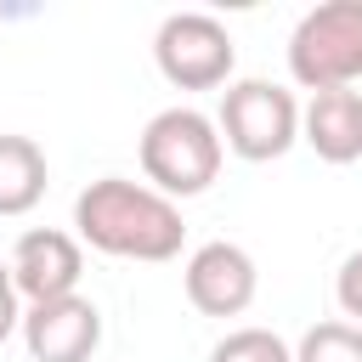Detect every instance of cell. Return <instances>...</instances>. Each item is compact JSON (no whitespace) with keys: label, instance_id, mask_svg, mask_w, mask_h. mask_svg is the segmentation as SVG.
I'll use <instances>...</instances> for the list:
<instances>
[{"label":"cell","instance_id":"1","mask_svg":"<svg viewBox=\"0 0 362 362\" xmlns=\"http://www.w3.org/2000/svg\"><path fill=\"white\" fill-rule=\"evenodd\" d=\"M74 226L96 255L113 260H175L187 243V221L175 209V198L153 192L147 181H124V175H102L74 198Z\"/></svg>","mask_w":362,"mask_h":362},{"label":"cell","instance_id":"10","mask_svg":"<svg viewBox=\"0 0 362 362\" xmlns=\"http://www.w3.org/2000/svg\"><path fill=\"white\" fill-rule=\"evenodd\" d=\"M45 153L34 136H0V215H28L45 198Z\"/></svg>","mask_w":362,"mask_h":362},{"label":"cell","instance_id":"12","mask_svg":"<svg viewBox=\"0 0 362 362\" xmlns=\"http://www.w3.org/2000/svg\"><path fill=\"white\" fill-rule=\"evenodd\" d=\"M209 362H294V351L272 328H232L226 339H215Z\"/></svg>","mask_w":362,"mask_h":362},{"label":"cell","instance_id":"5","mask_svg":"<svg viewBox=\"0 0 362 362\" xmlns=\"http://www.w3.org/2000/svg\"><path fill=\"white\" fill-rule=\"evenodd\" d=\"M153 62H158V74L175 90H215V85H232L238 45H232L221 17H209V11H170L158 23V34H153Z\"/></svg>","mask_w":362,"mask_h":362},{"label":"cell","instance_id":"9","mask_svg":"<svg viewBox=\"0 0 362 362\" xmlns=\"http://www.w3.org/2000/svg\"><path fill=\"white\" fill-rule=\"evenodd\" d=\"M300 141L322 164H356L362 158V90H317L300 107Z\"/></svg>","mask_w":362,"mask_h":362},{"label":"cell","instance_id":"2","mask_svg":"<svg viewBox=\"0 0 362 362\" xmlns=\"http://www.w3.org/2000/svg\"><path fill=\"white\" fill-rule=\"evenodd\" d=\"M226 158V141L209 113L198 107H164L141 130V175L164 198H198L215 187Z\"/></svg>","mask_w":362,"mask_h":362},{"label":"cell","instance_id":"6","mask_svg":"<svg viewBox=\"0 0 362 362\" xmlns=\"http://www.w3.org/2000/svg\"><path fill=\"white\" fill-rule=\"evenodd\" d=\"M181 283H187L192 311H204V317H243V311L255 305L260 272H255V255H249L243 243L215 238V243H198V249L187 255Z\"/></svg>","mask_w":362,"mask_h":362},{"label":"cell","instance_id":"4","mask_svg":"<svg viewBox=\"0 0 362 362\" xmlns=\"http://www.w3.org/2000/svg\"><path fill=\"white\" fill-rule=\"evenodd\" d=\"M215 130H221L226 153H238L249 164H272L300 141V102L277 79H232L221 90Z\"/></svg>","mask_w":362,"mask_h":362},{"label":"cell","instance_id":"14","mask_svg":"<svg viewBox=\"0 0 362 362\" xmlns=\"http://www.w3.org/2000/svg\"><path fill=\"white\" fill-rule=\"evenodd\" d=\"M17 277H11V260H0V345L11 334H23V305H17Z\"/></svg>","mask_w":362,"mask_h":362},{"label":"cell","instance_id":"7","mask_svg":"<svg viewBox=\"0 0 362 362\" xmlns=\"http://www.w3.org/2000/svg\"><path fill=\"white\" fill-rule=\"evenodd\" d=\"M23 345L34 362H90L102 345V311L85 294L40 300L23 311Z\"/></svg>","mask_w":362,"mask_h":362},{"label":"cell","instance_id":"13","mask_svg":"<svg viewBox=\"0 0 362 362\" xmlns=\"http://www.w3.org/2000/svg\"><path fill=\"white\" fill-rule=\"evenodd\" d=\"M334 300H339V311L362 328V249L345 255V266H339V277H334Z\"/></svg>","mask_w":362,"mask_h":362},{"label":"cell","instance_id":"8","mask_svg":"<svg viewBox=\"0 0 362 362\" xmlns=\"http://www.w3.org/2000/svg\"><path fill=\"white\" fill-rule=\"evenodd\" d=\"M11 277H17V294H23L28 305L79 294V277H85L79 238H74V232H57V226L23 232L17 249H11Z\"/></svg>","mask_w":362,"mask_h":362},{"label":"cell","instance_id":"11","mask_svg":"<svg viewBox=\"0 0 362 362\" xmlns=\"http://www.w3.org/2000/svg\"><path fill=\"white\" fill-rule=\"evenodd\" d=\"M294 362H362V328L356 322H317L300 334Z\"/></svg>","mask_w":362,"mask_h":362},{"label":"cell","instance_id":"3","mask_svg":"<svg viewBox=\"0 0 362 362\" xmlns=\"http://www.w3.org/2000/svg\"><path fill=\"white\" fill-rule=\"evenodd\" d=\"M288 74L294 85L351 90L362 79V0H322L288 34Z\"/></svg>","mask_w":362,"mask_h":362}]
</instances>
